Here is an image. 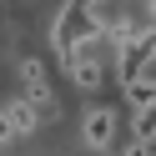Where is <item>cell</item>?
<instances>
[{"mask_svg":"<svg viewBox=\"0 0 156 156\" xmlns=\"http://www.w3.org/2000/svg\"><path fill=\"white\" fill-rule=\"evenodd\" d=\"M126 156H151V151H146V146H131V151H126Z\"/></svg>","mask_w":156,"mask_h":156,"instance_id":"cell-9","label":"cell"},{"mask_svg":"<svg viewBox=\"0 0 156 156\" xmlns=\"http://www.w3.org/2000/svg\"><path fill=\"white\" fill-rule=\"evenodd\" d=\"M151 61H156V30H141V35H131V41L116 51V81H121V86L141 81Z\"/></svg>","mask_w":156,"mask_h":156,"instance_id":"cell-2","label":"cell"},{"mask_svg":"<svg viewBox=\"0 0 156 156\" xmlns=\"http://www.w3.org/2000/svg\"><path fill=\"white\" fill-rule=\"evenodd\" d=\"M0 141H15V136H10V126H5V116H0Z\"/></svg>","mask_w":156,"mask_h":156,"instance_id":"cell-8","label":"cell"},{"mask_svg":"<svg viewBox=\"0 0 156 156\" xmlns=\"http://www.w3.org/2000/svg\"><path fill=\"white\" fill-rule=\"evenodd\" d=\"M116 126H121V116H116L111 106H91V111H86V121H81L86 146H91V151H106V146L116 141Z\"/></svg>","mask_w":156,"mask_h":156,"instance_id":"cell-3","label":"cell"},{"mask_svg":"<svg viewBox=\"0 0 156 156\" xmlns=\"http://www.w3.org/2000/svg\"><path fill=\"white\" fill-rule=\"evenodd\" d=\"M131 136H136V146H151V136H156V106L131 111Z\"/></svg>","mask_w":156,"mask_h":156,"instance_id":"cell-6","label":"cell"},{"mask_svg":"<svg viewBox=\"0 0 156 156\" xmlns=\"http://www.w3.org/2000/svg\"><path fill=\"white\" fill-rule=\"evenodd\" d=\"M66 71H71V81L76 86H86V91H96L101 86V55H91V51H76V55H66Z\"/></svg>","mask_w":156,"mask_h":156,"instance_id":"cell-4","label":"cell"},{"mask_svg":"<svg viewBox=\"0 0 156 156\" xmlns=\"http://www.w3.org/2000/svg\"><path fill=\"white\" fill-rule=\"evenodd\" d=\"M101 0H66L61 20H55L51 41H55V55H76V51H91L96 41H101Z\"/></svg>","mask_w":156,"mask_h":156,"instance_id":"cell-1","label":"cell"},{"mask_svg":"<svg viewBox=\"0 0 156 156\" xmlns=\"http://www.w3.org/2000/svg\"><path fill=\"white\" fill-rule=\"evenodd\" d=\"M0 116H5V126H10V136H30L35 126H41V111H35L30 101H10V106H5Z\"/></svg>","mask_w":156,"mask_h":156,"instance_id":"cell-5","label":"cell"},{"mask_svg":"<svg viewBox=\"0 0 156 156\" xmlns=\"http://www.w3.org/2000/svg\"><path fill=\"white\" fill-rule=\"evenodd\" d=\"M126 101H131V111H141V106H156V76H141V81L126 86Z\"/></svg>","mask_w":156,"mask_h":156,"instance_id":"cell-7","label":"cell"}]
</instances>
